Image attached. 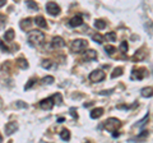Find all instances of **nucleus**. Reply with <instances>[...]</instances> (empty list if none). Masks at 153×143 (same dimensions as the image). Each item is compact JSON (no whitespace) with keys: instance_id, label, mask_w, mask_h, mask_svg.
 Returning a JSON list of instances; mask_svg holds the SVG:
<instances>
[{"instance_id":"nucleus-1","label":"nucleus","mask_w":153,"mask_h":143,"mask_svg":"<svg viewBox=\"0 0 153 143\" xmlns=\"http://www.w3.org/2000/svg\"><path fill=\"white\" fill-rule=\"evenodd\" d=\"M45 41V35L41 31H31L28 33V42L32 46H40L41 44H44Z\"/></svg>"},{"instance_id":"nucleus-2","label":"nucleus","mask_w":153,"mask_h":143,"mask_svg":"<svg viewBox=\"0 0 153 143\" xmlns=\"http://www.w3.org/2000/svg\"><path fill=\"white\" fill-rule=\"evenodd\" d=\"M120 125H121L120 120H118L116 118H110V119H107V120L105 121V128L107 129L108 132L118 130V129L120 128Z\"/></svg>"},{"instance_id":"nucleus-3","label":"nucleus","mask_w":153,"mask_h":143,"mask_svg":"<svg viewBox=\"0 0 153 143\" xmlns=\"http://www.w3.org/2000/svg\"><path fill=\"white\" fill-rule=\"evenodd\" d=\"M88 46V41L87 40H83V38H78V40H74L72 44V50L75 52H79L82 50H84L86 47Z\"/></svg>"},{"instance_id":"nucleus-4","label":"nucleus","mask_w":153,"mask_h":143,"mask_svg":"<svg viewBox=\"0 0 153 143\" xmlns=\"http://www.w3.org/2000/svg\"><path fill=\"white\" fill-rule=\"evenodd\" d=\"M105 79V72L101 69H96L89 74V81L92 82H101Z\"/></svg>"},{"instance_id":"nucleus-5","label":"nucleus","mask_w":153,"mask_h":143,"mask_svg":"<svg viewBox=\"0 0 153 143\" xmlns=\"http://www.w3.org/2000/svg\"><path fill=\"white\" fill-rule=\"evenodd\" d=\"M46 10L51 15H58V14H60V6L56 4V3L50 1L46 4Z\"/></svg>"},{"instance_id":"nucleus-6","label":"nucleus","mask_w":153,"mask_h":143,"mask_svg":"<svg viewBox=\"0 0 153 143\" xmlns=\"http://www.w3.org/2000/svg\"><path fill=\"white\" fill-rule=\"evenodd\" d=\"M52 97H49V98H45L42 100L41 102H40V106H41V109H44V110H51L52 106H54L55 101H52Z\"/></svg>"},{"instance_id":"nucleus-7","label":"nucleus","mask_w":153,"mask_h":143,"mask_svg":"<svg viewBox=\"0 0 153 143\" xmlns=\"http://www.w3.org/2000/svg\"><path fill=\"white\" fill-rule=\"evenodd\" d=\"M17 129H18V124H17L15 121H10V123H8V124L5 125V133L8 135H12Z\"/></svg>"},{"instance_id":"nucleus-8","label":"nucleus","mask_w":153,"mask_h":143,"mask_svg":"<svg viewBox=\"0 0 153 143\" xmlns=\"http://www.w3.org/2000/svg\"><path fill=\"white\" fill-rule=\"evenodd\" d=\"M69 24L72 26V27H79V26L83 24V19L81 15H74L73 18L69 21Z\"/></svg>"},{"instance_id":"nucleus-9","label":"nucleus","mask_w":153,"mask_h":143,"mask_svg":"<svg viewBox=\"0 0 153 143\" xmlns=\"http://www.w3.org/2000/svg\"><path fill=\"white\" fill-rule=\"evenodd\" d=\"M65 46V41L61 37H54L52 38V47L54 49H59V47H64Z\"/></svg>"},{"instance_id":"nucleus-10","label":"nucleus","mask_w":153,"mask_h":143,"mask_svg":"<svg viewBox=\"0 0 153 143\" xmlns=\"http://www.w3.org/2000/svg\"><path fill=\"white\" fill-rule=\"evenodd\" d=\"M133 73H134V77L137 79H143L145 77V73H147V70H145V68H140V69H134Z\"/></svg>"},{"instance_id":"nucleus-11","label":"nucleus","mask_w":153,"mask_h":143,"mask_svg":"<svg viewBox=\"0 0 153 143\" xmlns=\"http://www.w3.org/2000/svg\"><path fill=\"white\" fill-rule=\"evenodd\" d=\"M104 115V109L102 107H97V109H93L91 111V118L92 119H98Z\"/></svg>"},{"instance_id":"nucleus-12","label":"nucleus","mask_w":153,"mask_h":143,"mask_svg":"<svg viewBox=\"0 0 153 143\" xmlns=\"http://www.w3.org/2000/svg\"><path fill=\"white\" fill-rule=\"evenodd\" d=\"M35 23L38 26V27H41V28H46L47 27V22H46V19L44 18V17H36L35 18Z\"/></svg>"},{"instance_id":"nucleus-13","label":"nucleus","mask_w":153,"mask_h":143,"mask_svg":"<svg viewBox=\"0 0 153 143\" xmlns=\"http://www.w3.org/2000/svg\"><path fill=\"white\" fill-rule=\"evenodd\" d=\"M97 58V52H96V50H87V51L84 52V59H87V60H95V59Z\"/></svg>"},{"instance_id":"nucleus-14","label":"nucleus","mask_w":153,"mask_h":143,"mask_svg":"<svg viewBox=\"0 0 153 143\" xmlns=\"http://www.w3.org/2000/svg\"><path fill=\"white\" fill-rule=\"evenodd\" d=\"M144 56H145V52L143 51V50H138V51L134 54V56L131 58V60L133 61H140L144 59Z\"/></svg>"},{"instance_id":"nucleus-15","label":"nucleus","mask_w":153,"mask_h":143,"mask_svg":"<svg viewBox=\"0 0 153 143\" xmlns=\"http://www.w3.org/2000/svg\"><path fill=\"white\" fill-rule=\"evenodd\" d=\"M142 96L143 97H152L153 96V88L152 87H145L142 89Z\"/></svg>"},{"instance_id":"nucleus-16","label":"nucleus","mask_w":153,"mask_h":143,"mask_svg":"<svg viewBox=\"0 0 153 143\" xmlns=\"http://www.w3.org/2000/svg\"><path fill=\"white\" fill-rule=\"evenodd\" d=\"M14 36H15L14 29H8V31L5 32V35H4V38L6 40V41H13V40H14Z\"/></svg>"},{"instance_id":"nucleus-17","label":"nucleus","mask_w":153,"mask_h":143,"mask_svg":"<svg viewBox=\"0 0 153 143\" xmlns=\"http://www.w3.org/2000/svg\"><path fill=\"white\" fill-rule=\"evenodd\" d=\"M60 138L63 141H69V139H70V132H69L68 129H63L60 132Z\"/></svg>"},{"instance_id":"nucleus-18","label":"nucleus","mask_w":153,"mask_h":143,"mask_svg":"<svg viewBox=\"0 0 153 143\" xmlns=\"http://www.w3.org/2000/svg\"><path fill=\"white\" fill-rule=\"evenodd\" d=\"M122 73H124V70H122L121 66H119V68H115V69H114V72L111 73V78L120 77V75H122Z\"/></svg>"},{"instance_id":"nucleus-19","label":"nucleus","mask_w":153,"mask_h":143,"mask_svg":"<svg viewBox=\"0 0 153 143\" xmlns=\"http://www.w3.org/2000/svg\"><path fill=\"white\" fill-rule=\"evenodd\" d=\"M31 23H32V19H31V18H26V19H23V21L21 22V28H22V29L29 28Z\"/></svg>"},{"instance_id":"nucleus-20","label":"nucleus","mask_w":153,"mask_h":143,"mask_svg":"<svg viewBox=\"0 0 153 143\" xmlns=\"http://www.w3.org/2000/svg\"><path fill=\"white\" fill-rule=\"evenodd\" d=\"M17 64H18V66H19V68H22V69L28 68V61L26 60V59H23V58L18 59V60H17Z\"/></svg>"},{"instance_id":"nucleus-21","label":"nucleus","mask_w":153,"mask_h":143,"mask_svg":"<svg viewBox=\"0 0 153 143\" xmlns=\"http://www.w3.org/2000/svg\"><path fill=\"white\" fill-rule=\"evenodd\" d=\"M95 27L97 29H104L106 27V22L104 19H97V21L95 22Z\"/></svg>"},{"instance_id":"nucleus-22","label":"nucleus","mask_w":153,"mask_h":143,"mask_svg":"<svg viewBox=\"0 0 153 143\" xmlns=\"http://www.w3.org/2000/svg\"><path fill=\"white\" fill-rule=\"evenodd\" d=\"M26 4H27L28 9H31V10H37V9H38V5L36 4L33 0H27V1H26Z\"/></svg>"},{"instance_id":"nucleus-23","label":"nucleus","mask_w":153,"mask_h":143,"mask_svg":"<svg viewBox=\"0 0 153 143\" xmlns=\"http://www.w3.org/2000/svg\"><path fill=\"white\" fill-rule=\"evenodd\" d=\"M93 41L95 42H97V44H102L104 42V38H105V36H102V35H99V33H96V35H93Z\"/></svg>"},{"instance_id":"nucleus-24","label":"nucleus","mask_w":153,"mask_h":143,"mask_svg":"<svg viewBox=\"0 0 153 143\" xmlns=\"http://www.w3.org/2000/svg\"><path fill=\"white\" fill-rule=\"evenodd\" d=\"M105 38L108 41H116V33L115 32H108L105 35Z\"/></svg>"},{"instance_id":"nucleus-25","label":"nucleus","mask_w":153,"mask_h":143,"mask_svg":"<svg viewBox=\"0 0 153 143\" xmlns=\"http://www.w3.org/2000/svg\"><path fill=\"white\" fill-rule=\"evenodd\" d=\"M105 50H106V52H107L108 55H112L116 51V47H115V46H112V45H107L105 47Z\"/></svg>"},{"instance_id":"nucleus-26","label":"nucleus","mask_w":153,"mask_h":143,"mask_svg":"<svg viewBox=\"0 0 153 143\" xmlns=\"http://www.w3.org/2000/svg\"><path fill=\"white\" fill-rule=\"evenodd\" d=\"M42 83H47V84H51V83H54V77L52 75H47V77H44L42 78Z\"/></svg>"},{"instance_id":"nucleus-27","label":"nucleus","mask_w":153,"mask_h":143,"mask_svg":"<svg viewBox=\"0 0 153 143\" xmlns=\"http://www.w3.org/2000/svg\"><path fill=\"white\" fill-rule=\"evenodd\" d=\"M36 82H37V78H31V79H29V81L27 82V84L24 86V89H29V88H31L33 84H35Z\"/></svg>"},{"instance_id":"nucleus-28","label":"nucleus","mask_w":153,"mask_h":143,"mask_svg":"<svg viewBox=\"0 0 153 143\" xmlns=\"http://www.w3.org/2000/svg\"><path fill=\"white\" fill-rule=\"evenodd\" d=\"M42 66L46 69H50V68H52V66H55V64H52L51 60H44L42 61Z\"/></svg>"},{"instance_id":"nucleus-29","label":"nucleus","mask_w":153,"mask_h":143,"mask_svg":"<svg viewBox=\"0 0 153 143\" xmlns=\"http://www.w3.org/2000/svg\"><path fill=\"white\" fill-rule=\"evenodd\" d=\"M120 50H121L122 52H126V51H128V42H126V41H122L121 45H120Z\"/></svg>"},{"instance_id":"nucleus-30","label":"nucleus","mask_w":153,"mask_h":143,"mask_svg":"<svg viewBox=\"0 0 153 143\" xmlns=\"http://www.w3.org/2000/svg\"><path fill=\"white\" fill-rule=\"evenodd\" d=\"M52 98L56 100V102H58V104H61V101H63V98H61V95H60V93L54 95V96H52Z\"/></svg>"},{"instance_id":"nucleus-31","label":"nucleus","mask_w":153,"mask_h":143,"mask_svg":"<svg viewBox=\"0 0 153 143\" xmlns=\"http://www.w3.org/2000/svg\"><path fill=\"white\" fill-rule=\"evenodd\" d=\"M5 23H6V17L4 14H0V27H1V26H4Z\"/></svg>"},{"instance_id":"nucleus-32","label":"nucleus","mask_w":153,"mask_h":143,"mask_svg":"<svg viewBox=\"0 0 153 143\" xmlns=\"http://www.w3.org/2000/svg\"><path fill=\"white\" fill-rule=\"evenodd\" d=\"M148 118H149V115L147 114V115L144 116V119H142V120H140V123H139V124H138V127H143V125H144L145 123H147V120H148Z\"/></svg>"},{"instance_id":"nucleus-33","label":"nucleus","mask_w":153,"mask_h":143,"mask_svg":"<svg viewBox=\"0 0 153 143\" xmlns=\"http://www.w3.org/2000/svg\"><path fill=\"white\" fill-rule=\"evenodd\" d=\"M70 114H72V116L74 119H76L78 118V114H76V110H75V107H70Z\"/></svg>"},{"instance_id":"nucleus-34","label":"nucleus","mask_w":153,"mask_h":143,"mask_svg":"<svg viewBox=\"0 0 153 143\" xmlns=\"http://www.w3.org/2000/svg\"><path fill=\"white\" fill-rule=\"evenodd\" d=\"M0 47L3 49V51H9V49L6 47V46L4 45V42H0Z\"/></svg>"},{"instance_id":"nucleus-35","label":"nucleus","mask_w":153,"mask_h":143,"mask_svg":"<svg viewBox=\"0 0 153 143\" xmlns=\"http://www.w3.org/2000/svg\"><path fill=\"white\" fill-rule=\"evenodd\" d=\"M92 105H93V102H86L84 107H89V106H92Z\"/></svg>"},{"instance_id":"nucleus-36","label":"nucleus","mask_w":153,"mask_h":143,"mask_svg":"<svg viewBox=\"0 0 153 143\" xmlns=\"http://www.w3.org/2000/svg\"><path fill=\"white\" fill-rule=\"evenodd\" d=\"M18 106H22V107H27V105L23 104V102H18Z\"/></svg>"},{"instance_id":"nucleus-37","label":"nucleus","mask_w":153,"mask_h":143,"mask_svg":"<svg viewBox=\"0 0 153 143\" xmlns=\"http://www.w3.org/2000/svg\"><path fill=\"white\" fill-rule=\"evenodd\" d=\"M5 3H6V0H0V6L5 5Z\"/></svg>"},{"instance_id":"nucleus-38","label":"nucleus","mask_w":153,"mask_h":143,"mask_svg":"<svg viewBox=\"0 0 153 143\" xmlns=\"http://www.w3.org/2000/svg\"><path fill=\"white\" fill-rule=\"evenodd\" d=\"M58 121H59V123H63V121H64V118H59Z\"/></svg>"},{"instance_id":"nucleus-39","label":"nucleus","mask_w":153,"mask_h":143,"mask_svg":"<svg viewBox=\"0 0 153 143\" xmlns=\"http://www.w3.org/2000/svg\"><path fill=\"white\" fill-rule=\"evenodd\" d=\"M0 142H3V135L0 134Z\"/></svg>"}]
</instances>
